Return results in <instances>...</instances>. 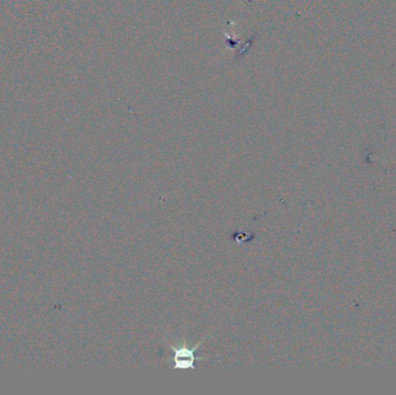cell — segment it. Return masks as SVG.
<instances>
[{"mask_svg":"<svg viewBox=\"0 0 396 395\" xmlns=\"http://www.w3.org/2000/svg\"><path fill=\"white\" fill-rule=\"evenodd\" d=\"M206 338H208V336H205L204 339H202L200 342L192 345V347H190L187 342L180 343V341H177V344H174L169 342V340H167L169 347L173 351L174 369H195V352L196 350L201 347L202 343L204 342Z\"/></svg>","mask_w":396,"mask_h":395,"instance_id":"6da1fadb","label":"cell"}]
</instances>
